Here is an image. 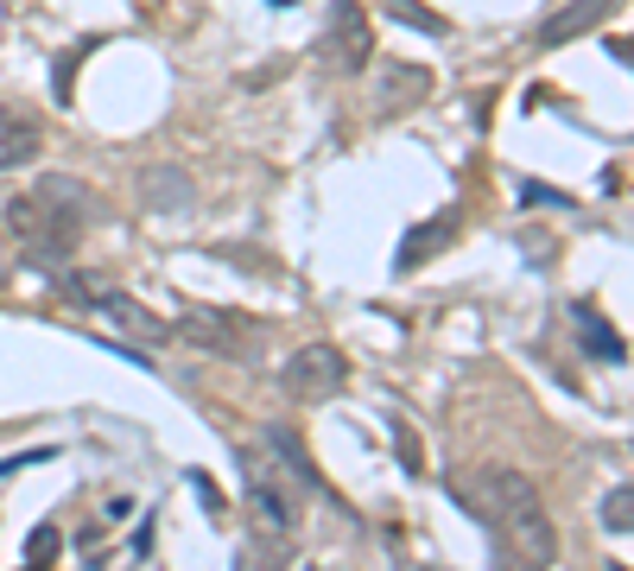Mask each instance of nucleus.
<instances>
[{
	"mask_svg": "<svg viewBox=\"0 0 634 571\" xmlns=\"http://www.w3.org/2000/svg\"><path fill=\"white\" fill-rule=\"evenodd\" d=\"M445 489L470 521H483L495 533V571H552L559 527L533 489V476L508 470V463H457Z\"/></svg>",
	"mask_w": 634,
	"mask_h": 571,
	"instance_id": "obj_1",
	"label": "nucleus"
},
{
	"mask_svg": "<svg viewBox=\"0 0 634 571\" xmlns=\"http://www.w3.org/2000/svg\"><path fill=\"white\" fill-rule=\"evenodd\" d=\"M96 216V197L83 178H64V172H51V178H38L26 185L13 203H7V228H13V241L33 255L38 266H64L76 255V241H83V228Z\"/></svg>",
	"mask_w": 634,
	"mask_h": 571,
	"instance_id": "obj_2",
	"label": "nucleus"
},
{
	"mask_svg": "<svg viewBox=\"0 0 634 571\" xmlns=\"http://www.w3.org/2000/svg\"><path fill=\"white\" fill-rule=\"evenodd\" d=\"M241 501H248V521L261 539H293L304 521V489L266 457V445H241Z\"/></svg>",
	"mask_w": 634,
	"mask_h": 571,
	"instance_id": "obj_3",
	"label": "nucleus"
},
{
	"mask_svg": "<svg viewBox=\"0 0 634 571\" xmlns=\"http://www.w3.org/2000/svg\"><path fill=\"white\" fill-rule=\"evenodd\" d=\"M343 381H349V356L336 343H304V349L286 356V369H279V394L299 400V407H318V400L343 394Z\"/></svg>",
	"mask_w": 634,
	"mask_h": 571,
	"instance_id": "obj_4",
	"label": "nucleus"
},
{
	"mask_svg": "<svg viewBox=\"0 0 634 571\" xmlns=\"http://www.w3.org/2000/svg\"><path fill=\"white\" fill-rule=\"evenodd\" d=\"M318 58L336 64L343 76H362L374 58V26H369V7L362 0H331V26L318 38Z\"/></svg>",
	"mask_w": 634,
	"mask_h": 571,
	"instance_id": "obj_5",
	"label": "nucleus"
},
{
	"mask_svg": "<svg viewBox=\"0 0 634 571\" xmlns=\"http://www.w3.org/2000/svg\"><path fill=\"white\" fill-rule=\"evenodd\" d=\"M71 299H89L102 318H109L114 331H127V337H140L147 349H165V343H178L172 337V324L159 318V311H147L140 299H127V293H109V286H83V280H71Z\"/></svg>",
	"mask_w": 634,
	"mask_h": 571,
	"instance_id": "obj_6",
	"label": "nucleus"
},
{
	"mask_svg": "<svg viewBox=\"0 0 634 571\" xmlns=\"http://www.w3.org/2000/svg\"><path fill=\"white\" fill-rule=\"evenodd\" d=\"M248 331H254L248 318L216 311V305H190L185 318L172 324V337H178V343H197V349H210V356H248V349H254Z\"/></svg>",
	"mask_w": 634,
	"mask_h": 571,
	"instance_id": "obj_7",
	"label": "nucleus"
},
{
	"mask_svg": "<svg viewBox=\"0 0 634 571\" xmlns=\"http://www.w3.org/2000/svg\"><path fill=\"white\" fill-rule=\"evenodd\" d=\"M432 89H438V76L425 71V64H407V58L381 64V89H374V121H400V114L419 109V102H425Z\"/></svg>",
	"mask_w": 634,
	"mask_h": 571,
	"instance_id": "obj_8",
	"label": "nucleus"
},
{
	"mask_svg": "<svg viewBox=\"0 0 634 571\" xmlns=\"http://www.w3.org/2000/svg\"><path fill=\"white\" fill-rule=\"evenodd\" d=\"M616 7H622V0H564L559 13H546V26L533 33V45H539V51H559V45H571V38L597 33Z\"/></svg>",
	"mask_w": 634,
	"mask_h": 571,
	"instance_id": "obj_9",
	"label": "nucleus"
},
{
	"mask_svg": "<svg viewBox=\"0 0 634 571\" xmlns=\"http://www.w3.org/2000/svg\"><path fill=\"white\" fill-rule=\"evenodd\" d=\"M457 228H463V210H438L432 223H419L400 241V273H412V266H425L432 255H445L450 241H457Z\"/></svg>",
	"mask_w": 634,
	"mask_h": 571,
	"instance_id": "obj_10",
	"label": "nucleus"
},
{
	"mask_svg": "<svg viewBox=\"0 0 634 571\" xmlns=\"http://www.w3.org/2000/svg\"><path fill=\"white\" fill-rule=\"evenodd\" d=\"M45 152V134L26 109H0V172H20Z\"/></svg>",
	"mask_w": 634,
	"mask_h": 571,
	"instance_id": "obj_11",
	"label": "nucleus"
},
{
	"mask_svg": "<svg viewBox=\"0 0 634 571\" xmlns=\"http://www.w3.org/2000/svg\"><path fill=\"white\" fill-rule=\"evenodd\" d=\"M266 457H273V463H279V470H286L304 495L324 489V483H318V463L304 457V445H299V432H293V425H266Z\"/></svg>",
	"mask_w": 634,
	"mask_h": 571,
	"instance_id": "obj_12",
	"label": "nucleus"
},
{
	"mask_svg": "<svg viewBox=\"0 0 634 571\" xmlns=\"http://www.w3.org/2000/svg\"><path fill=\"white\" fill-rule=\"evenodd\" d=\"M571 324H577V343H584V349H591V356H597V362H609V369H616V362H622V356H629V343L616 337V324H609V318H602L597 305H571Z\"/></svg>",
	"mask_w": 634,
	"mask_h": 571,
	"instance_id": "obj_13",
	"label": "nucleus"
},
{
	"mask_svg": "<svg viewBox=\"0 0 634 571\" xmlns=\"http://www.w3.org/2000/svg\"><path fill=\"white\" fill-rule=\"evenodd\" d=\"M147 203H152V210L190 203V172H178V165H152V172H147Z\"/></svg>",
	"mask_w": 634,
	"mask_h": 571,
	"instance_id": "obj_14",
	"label": "nucleus"
},
{
	"mask_svg": "<svg viewBox=\"0 0 634 571\" xmlns=\"http://www.w3.org/2000/svg\"><path fill=\"white\" fill-rule=\"evenodd\" d=\"M602 527L609 533H634V483H622V489L602 495Z\"/></svg>",
	"mask_w": 634,
	"mask_h": 571,
	"instance_id": "obj_15",
	"label": "nucleus"
},
{
	"mask_svg": "<svg viewBox=\"0 0 634 571\" xmlns=\"http://www.w3.org/2000/svg\"><path fill=\"white\" fill-rule=\"evenodd\" d=\"M387 13H394V20H407V26H419V33H432V38L450 33L445 20H438L432 7H419V0H387Z\"/></svg>",
	"mask_w": 634,
	"mask_h": 571,
	"instance_id": "obj_16",
	"label": "nucleus"
},
{
	"mask_svg": "<svg viewBox=\"0 0 634 571\" xmlns=\"http://www.w3.org/2000/svg\"><path fill=\"white\" fill-rule=\"evenodd\" d=\"M51 559H58V527H38L33 533V559L20 571H51Z\"/></svg>",
	"mask_w": 634,
	"mask_h": 571,
	"instance_id": "obj_17",
	"label": "nucleus"
},
{
	"mask_svg": "<svg viewBox=\"0 0 634 571\" xmlns=\"http://www.w3.org/2000/svg\"><path fill=\"white\" fill-rule=\"evenodd\" d=\"M521 203H571V197H559V190H546V185H526Z\"/></svg>",
	"mask_w": 634,
	"mask_h": 571,
	"instance_id": "obj_18",
	"label": "nucleus"
},
{
	"mask_svg": "<svg viewBox=\"0 0 634 571\" xmlns=\"http://www.w3.org/2000/svg\"><path fill=\"white\" fill-rule=\"evenodd\" d=\"M419 571H445V566H419Z\"/></svg>",
	"mask_w": 634,
	"mask_h": 571,
	"instance_id": "obj_19",
	"label": "nucleus"
},
{
	"mask_svg": "<svg viewBox=\"0 0 634 571\" xmlns=\"http://www.w3.org/2000/svg\"><path fill=\"white\" fill-rule=\"evenodd\" d=\"M273 7H293V0H273Z\"/></svg>",
	"mask_w": 634,
	"mask_h": 571,
	"instance_id": "obj_20",
	"label": "nucleus"
},
{
	"mask_svg": "<svg viewBox=\"0 0 634 571\" xmlns=\"http://www.w3.org/2000/svg\"><path fill=\"white\" fill-rule=\"evenodd\" d=\"M609 571H629V566H609Z\"/></svg>",
	"mask_w": 634,
	"mask_h": 571,
	"instance_id": "obj_21",
	"label": "nucleus"
}]
</instances>
